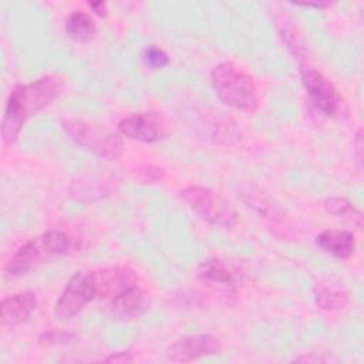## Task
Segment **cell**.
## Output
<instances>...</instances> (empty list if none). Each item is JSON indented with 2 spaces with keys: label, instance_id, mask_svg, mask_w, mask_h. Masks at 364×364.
I'll use <instances>...</instances> for the list:
<instances>
[{
  "label": "cell",
  "instance_id": "cell-1",
  "mask_svg": "<svg viewBox=\"0 0 364 364\" xmlns=\"http://www.w3.org/2000/svg\"><path fill=\"white\" fill-rule=\"evenodd\" d=\"M65 87L61 75L48 74L37 78L30 84L16 85L6 102L4 115L1 121V139L7 145H13L26 119L48 107L55 101Z\"/></svg>",
  "mask_w": 364,
  "mask_h": 364
},
{
  "label": "cell",
  "instance_id": "cell-2",
  "mask_svg": "<svg viewBox=\"0 0 364 364\" xmlns=\"http://www.w3.org/2000/svg\"><path fill=\"white\" fill-rule=\"evenodd\" d=\"M210 82L218 98L237 111L253 112L259 107V94L253 77L230 61L218 64L210 71Z\"/></svg>",
  "mask_w": 364,
  "mask_h": 364
},
{
  "label": "cell",
  "instance_id": "cell-3",
  "mask_svg": "<svg viewBox=\"0 0 364 364\" xmlns=\"http://www.w3.org/2000/svg\"><path fill=\"white\" fill-rule=\"evenodd\" d=\"M71 249L70 237L61 230H48L26 242L9 259L4 266L6 274L11 277L23 276L36 266L57 257L67 255Z\"/></svg>",
  "mask_w": 364,
  "mask_h": 364
},
{
  "label": "cell",
  "instance_id": "cell-4",
  "mask_svg": "<svg viewBox=\"0 0 364 364\" xmlns=\"http://www.w3.org/2000/svg\"><path fill=\"white\" fill-rule=\"evenodd\" d=\"M61 125L78 146L100 158L115 161L122 155L124 142L118 134L82 119L67 118L61 121Z\"/></svg>",
  "mask_w": 364,
  "mask_h": 364
},
{
  "label": "cell",
  "instance_id": "cell-5",
  "mask_svg": "<svg viewBox=\"0 0 364 364\" xmlns=\"http://www.w3.org/2000/svg\"><path fill=\"white\" fill-rule=\"evenodd\" d=\"M179 193L182 200L205 222L220 228H232L236 225L237 213L235 208L218 192L191 185L183 188Z\"/></svg>",
  "mask_w": 364,
  "mask_h": 364
},
{
  "label": "cell",
  "instance_id": "cell-6",
  "mask_svg": "<svg viewBox=\"0 0 364 364\" xmlns=\"http://www.w3.org/2000/svg\"><path fill=\"white\" fill-rule=\"evenodd\" d=\"M94 299H97L95 270L77 272L70 277L55 301L54 316L60 321H68Z\"/></svg>",
  "mask_w": 364,
  "mask_h": 364
},
{
  "label": "cell",
  "instance_id": "cell-7",
  "mask_svg": "<svg viewBox=\"0 0 364 364\" xmlns=\"http://www.w3.org/2000/svg\"><path fill=\"white\" fill-rule=\"evenodd\" d=\"M118 131L125 138L151 144L168 136L169 122L161 112L144 111L122 118Z\"/></svg>",
  "mask_w": 364,
  "mask_h": 364
},
{
  "label": "cell",
  "instance_id": "cell-8",
  "mask_svg": "<svg viewBox=\"0 0 364 364\" xmlns=\"http://www.w3.org/2000/svg\"><path fill=\"white\" fill-rule=\"evenodd\" d=\"M300 75L311 107L324 117H333L340 105V98L333 82L323 73L311 67H303Z\"/></svg>",
  "mask_w": 364,
  "mask_h": 364
},
{
  "label": "cell",
  "instance_id": "cell-9",
  "mask_svg": "<svg viewBox=\"0 0 364 364\" xmlns=\"http://www.w3.org/2000/svg\"><path fill=\"white\" fill-rule=\"evenodd\" d=\"M222 344L219 338L212 334H189L178 338L166 350V358L169 361L191 363L200 357L219 354Z\"/></svg>",
  "mask_w": 364,
  "mask_h": 364
},
{
  "label": "cell",
  "instance_id": "cell-10",
  "mask_svg": "<svg viewBox=\"0 0 364 364\" xmlns=\"http://www.w3.org/2000/svg\"><path fill=\"white\" fill-rule=\"evenodd\" d=\"M138 274L127 266H112L95 272L97 299H114L138 284Z\"/></svg>",
  "mask_w": 364,
  "mask_h": 364
},
{
  "label": "cell",
  "instance_id": "cell-11",
  "mask_svg": "<svg viewBox=\"0 0 364 364\" xmlns=\"http://www.w3.org/2000/svg\"><path fill=\"white\" fill-rule=\"evenodd\" d=\"M37 307V297L33 291H20L1 300L0 323L4 328H16L27 321Z\"/></svg>",
  "mask_w": 364,
  "mask_h": 364
},
{
  "label": "cell",
  "instance_id": "cell-12",
  "mask_svg": "<svg viewBox=\"0 0 364 364\" xmlns=\"http://www.w3.org/2000/svg\"><path fill=\"white\" fill-rule=\"evenodd\" d=\"M111 313L119 320H135L151 307V296L138 284L111 300Z\"/></svg>",
  "mask_w": 364,
  "mask_h": 364
},
{
  "label": "cell",
  "instance_id": "cell-13",
  "mask_svg": "<svg viewBox=\"0 0 364 364\" xmlns=\"http://www.w3.org/2000/svg\"><path fill=\"white\" fill-rule=\"evenodd\" d=\"M316 245L327 255L346 260L355 250V236L344 229H327L316 236Z\"/></svg>",
  "mask_w": 364,
  "mask_h": 364
},
{
  "label": "cell",
  "instance_id": "cell-14",
  "mask_svg": "<svg viewBox=\"0 0 364 364\" xmlns=\"http://www.w3.org/2000/svg\"><path fill=\"white\" fill-rule=\"evenodd\" d=\"M198 277L208 286L225 291H235L237 286L235 272L220 259L210 257L203 260L198 267Z\"/></svg>",
  "mask_w": 364,
  "mask_h": 364
},
{
  "label": "cell",
  "instance_id": "cell-15",
  "mask_svg": "<svg viewBox=\"0 0 364 364\" xmlns=\"http://www.w3.org/2000/svg\"><path fill=\"white\" fill-rule=\"evenodd\" d=\"M64 30L68 38L77 43H88L97 34L94 18L81 10H74L65 20Z\"/></svg>",
  "mask_w": 364,
  "mask_h": 364
},
{
  "label": "cell",
  "instance_id": "cell-16",
  "mask_svg": "<svg viewBox=\"0 0 364 364\" xmlns=\"http://www.w3.org/2000/svg\"><path fill=\"white\" fill-rule=\"evenodd\" d=\"M324 209L327 213H330L336 218L353 220V223H355L358 228H361V225H363L361 212L346 198H341V196L327 198L324 200Z\"/></svg>",
  "mask_w": 364,
  "mask_h": 364
},
{
  "label": "cell",
  "instance_id": "cell-17",
  "mask_svg": "<svg viewBox=\"0 0 364 364\" xmlns=\"http://www.w3.org/2000/svg\"><path fill=\"white\" fill-rule=\"evenodd\" d=\"M316 303L324 310H337L343 309L348 303V297L341 290L320 289L316 294Z\"/></svg>",
  "mask_w": 364,
  "mask_h": 364
},
{
  "label": "cell",
  "instance_id": "cell-18",
  "mask_svg": "<svg viewBox=\"0 0 364 364\" xmlns=\"http://www.w3.org/2000/svg\"><path fill=\"white\" fill-rule=\"evenodd\" d=\"M135 178L141 183H148V185L161 183L165 179V171L158 165L145 164L135 169Z\"/></svg>",
  "mask_w": 364,
  "mask_h": 364
},
{
  "label": "cell",
  "instance_id": "cell-19",
  "mask_svg": "<svg viewBox=\"0 0 364 364\" xmlns=\"http://www.w3.org/2000/svg\"><path fill=\"white\" fill-rule=\"evenodd\" d=\"M144 60L145 64L148 67H151L152 70H161L165 65H168L169 63V57L168 54L158 46H148L144 51Z\"/></svg>",
  "mask_w": 364,
  "mask_h": 364
},
{
  "label": "cell",
  "instance_id": "cell-20",
  "mask_svg": "<svg viewBox=\"0 0 364 364\" xmlns=\"http://www.w3.org/2000/svg\"><path fill=\"white\" fill-rule=\"evenodd\" d=\"M74 338H75V334L61 331V330H51V331L40 334V337H38L40 343H44V344H57V343L60 344V343L71 341Z\"/></svg>",
  "mask_w": 364,
  "mask_h": 364
},
{
  "label": "cell",
  "instance_id": "cell-21",
  "mask_svg": "<svg viewBox=\"0 0 364 364\" xmlns=\"http://www.w3.org/2000/svg\"><path fill=\"white\" fill-rule=\"evenodd\" d=\"M105 363H121V364H125V363H132L134 361V357L129 351H118V353H112L111 355L105 357L104 358Z\"/></svg>",
  "mask_w": 364,
  "mask_h": 364
},
{
  "label": "cell",
  "instance_id": "cell-22",
  "mask_svg": "<svg viewBox=\"0 0 364 364\" xmlns=\"http://www.w3.org/2000/svg\"><path fill=\"white\" fill-rule=\"evenodd\" d=\"M88 6H90V9L94 10L95 14H98L101 17H105L108 13L107 3H104V1H91V3H88Z\"/></svg>",
  "mask_w": 364,
  "mask_h": 364
},
{
  "label": "cell",
  "instance_id": "cell-23",
  "mask_svg": "<svg viewBox=\"0 0 364 364\" xmlns=\"http://www.w3.org/2000/svg\"><path fill=\"white\" fill-rule=\"evenodd\" d=\"M297 6H303V7H316V9H324L331 6V3H296Z\"/></svg>",
  "mask_w": 364,
  "mask_h": 364
}]
</instances>
